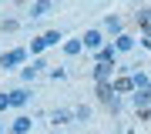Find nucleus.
Returning a JSON list of instances; mask_svg holds the SVG:
<instances>
[{"instance_id":"4468645a","label":"nucleus","mask_w":151,"mask_h":134,"mask_svg":"<svg viewBox=\"0 0 151 134\" xmlns=\"http://www.w3.org/2000/svg\"><path fill=\"white\" fill-rule=\"evenodd\" d=\"M70 121H74V111H54L50 114V124H54V128L57 124H70Z\"/></svg>"},{"instance_id":"6e6552de","label":"nucleus","mask_w":151,"mask_h":134,"mask_svg":"<svg viewBox=\"0 0 151 134\" xmlns=\"http://www.w3.org/2000/svg\"><path fill=\"white\" fill-rule=\"evenodd\" d=\"M30 101V91L27 87H17V91H10V107H24Z\"/></svg>"},{"instance_id":"9d476101","label":"nucleus","mask_w":151,"mask_h":134,"mask_svg":"<svg viewBox=\"0 0 151 134\" xmlns=\"http://www.w3.org/2000/svg\"><path fill=\"white\" fill-rule=\"evenodd\" d=\"M114 47H118V54L134 50V37H131V34H121V37H114Z\"/></svg>"},{"instance_id":"2eb2a0df","label":"nucleus","mask_w":151,"mask_h":134,"mask_svg":"<svg viewBox=\"0 0 151 134\" xmlns=\"http://www.w3.org/2000/svg\"><path fill=\"white\" fill-rule=\"evenodd\" d=\"M131 80H134V91H148V87H151V77L141 74V70H134V74H131Z\"/></svg>"},{"instance_id":"4be33fe9","label":"nucleus","mask_w":151,"mask_h":134,"mask_svg":"<svg viewBox=\"0 0 151 134\" xmlns=\"http://www.w3.org/2000/svg\"><path fill=\"white\" fill-rule=\"evenodd\" d=\"M0 134H4V124H0Z\"/></svg>"},{"instance_id":"9b49d317","label":"nucleus","mask_w":151,"mask_h":134,"mask_svg":"<svg viewBox=\"0 0 151 134\" xmlns=\"http://www.w3.org/2000/svg\"><path fill=\"white\" fill-rule=\"evenodd\" d=\"M97 97H101L104 104H111L114 97H118V94H114V84H111V80H108V84H97Z\"/></svg>"},{"instance_id":"f03ea898","label":"nucleus","mask_w":151,"mask_h":134,"mask_svg":"<svg viewBox=\"0 0 151 134\" xmlns=\"http://www.w3.org/2000/svg\"><path fill=\"white\" fill-rule=\"evenodd\" d=\"M24 60H27V50H24V47H14V50H7L4 57H0V67H4V70H14V67H20Z\"/></svg>"},{"instance_id":"6ab92c4d","label":"nucleus","mask_w":151,"mask_h":134,"mask_svg":"<svg viewBox=\"0 0 151 134\" xmlns=\"http://www.w3.org/2000/svg\"><path fill=\"white\" fill-rule=\"evenodd\" d=\"M87 118H91V107H87V104L74 107V121H87Z\"/></svg>"},{"instance_id":"a211bd4d","label":"nucleus","mask_w":151,"mask_h":134,"mask_svg":"<svg viewBox=\"0 0 151 134\" xmlns=\"http://www.w3.org/2000/svg\"><path fill=\"white\" fill-rule=\"evenodd\" d=\"M10 131H14V134H27V131H30V118H27V114H20V118L14 121Z\"/></svg>"},{"instance_id":"f257e3e1","label":"nucleus","mask_w":151,"mask_h":134,"mask_svg":"<svg viewBox=\"0 0 151 134\" xmlns=\"http://www.w3.org/2000/svg\"><path fill=\"white\" fill-rule=\"evenodd\" d=\"M60 40H64L60 30H47V34H40L37 40H30V54H40V50H47V47H57Z\"/></svg>"},{"instance_id":"f3484780","label":"nucleus","mask_w":151,"mask_h":134,"mask_svg":"<svg viewBox=\"0 0 151 134\" xmlns=\"http://www.w3.org/2000/svg\"><path fill=\"white\" fill-rule=\"evenodd\" d=\"M81 50H84V40H64V54L67 57H77Z\"/></svg>"},{"instance_id":"39448f33","label":"nucleus","mask_w":151,"mask_h":134,"mask_svg":"<svg viewBox=\"0 0 151 134\" xmlns=\"http://www.w3.org/2000/svg\"><path fill=\"white\" fill-rule=\"evenodd\" d=\"M94 80H97V84L114 80V64H94Z\"/></svg>"},{"instance_id":"7ed1b4c3","label":"nucleus","mask_w":151,"mask_h":134,"mask_svg":"<svg viewBox=\"0 0 151 134\" xmlns=\"http://www.w3.org/2000/svg\"><path fill=\"white\" fill-rule=\"evenodd\" d=\"M114 60H118V47H114V44H104V47L94 54V64H114Z\"/></svg>"},{"instance_id":"20e7f679","label":"nucleus","mask_w":151,"mask_h":134,"mask_svg":"<svg viewBox=\"0 0 151 134\" xmlns=\"http://www.w3.org/2000/svg\"><path fill=\"white\" fill-rule=\"evenodd\" d=\"M81 40H84V50H94V54L104 47V37H101V30H87Z\"/></svg>"},{"instance_id":"0eeeda50","label":"nucleus","mask_w":151,"mask_h":134,"mask_svg":"<svg viewBox=\"0 0 151 134\" xmlns=\"http://www.w3.org/2000/svg\"><path fill=\"white\" fill-rule=\"evenodd\" d=\"M131 104H134L138 111H148V104H151V87H148V91H134V94H131Z\"/></svg>"},{"instance_id":"1a4fd4ad","label":"nucleus","mask_w":151,"mask_h":134,"mask_svg":"<svg viewBox=\"0 0 151 134\" xmlns=\"http://www.w3.org/2000/svg\"><path fill=\"white\" fill-rule=\"evenodd\" d=\"M104 30H108V34H114V37H121V17H114V14H108V17H104Z\"/></svg>"},{"instance_id":"ddd939ff","label":"nucleus","mask_w":151,"mask_h":134,"mask_svg":"<svg viewBox=\"0 0 151 134\" xmlns=\"http://www.w3.org/2000/svg\"><path fill=\"white\" fill-rule=\"evenodd\" d=\"M50 7H54L50 0H37V4L30 7V17H47V14H50Z\"/></svg>"},{"instance_id":"aec40b11","label":"nucleus","mask_w":151,"mask_h":134,"mask_svg":"<svg viewBox=\"0 0 151 134\" xmlns=\"http://www.w3.org/2000/svg\"><path fill=\"white\" fill-rule=\"evenodd\" d=\"M7 107H10V91L0 94V111H7Z\"/></svg>"},{"instance_id":"412c9836","label":"nucleus","mask_w":151,"mask_h":134,"mask_svg":"<svg viewBox=\"0 0 151 134\" xmlns=\"http://www.w3.org/2000/svg\"><path fill=\"white\" fill-rule=\"evenodd\" d=\"M17 27H20V24H17V20H4V30H7V34H14Z\"/></svg>"},{"instance_id":"f8f14e48","label":"nucleus","mask_w":151,"mask_h":134,"mask_svg":"<svg viewBox=\"0 0 151 134\" xmlns=\"http://www.w3.org/2000/svg\"><path fill=\"white\" fill-rule=\"evenodd\" d=\"M44 67H47V64H44V60H34L30 67H24V70H20V77H24V80H34V77H37V74H40Z\"/></svg>"},{"instance_id":"423d86ee","label":"nucleus","mask_w":151,"mask_h":134,"mask_svg":"<svg viewBox=\"0 0 151 134\" xmlns=\"http://www.w3.org/2000/svg\"><path fill=\"white\" fill-rule=\"evenodd\" d=\"M111 84H114V94H134V80H131L128 74H121V77H114Z\"/></svg>"},{"instance_id":"dca6fc26","label":"nucleus","mask_w":151,"mask_h":134,"mask_svg":"<svg viewBox=\"0 0 151 134\" xmlns=\"http://www.w3.org/2000/svg\"><path fill=\"white\" fill-rule=\"evenodd\" d=\"M134 20L145 27V37H151V10H138V14H134Z\"/></svg>"}]
</instances>
